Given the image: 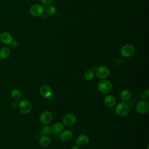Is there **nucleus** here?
<instances>
[{
    "label": "nucleus",
    "instance_id": "obj_1",
    "mask_svg": "<svg viewBox=\"0 0 149 149\" xmlns=\"http://www.w3.org/2000/svg\"><path fill=\"white\" fill-rule=\"evenodd\" d=\"M130 112V107L126 102H121L118 104L115 108V113L119 116L123 117L127 115Z\"/></svg>",
    "mask_w": 149,
    "mask_h": 149
},
{
    "label": "nucleus",
    "instance_id": "obj_2",
    "mask_svg": "<svg viewBox=\"0 0 149 149\" xmlns=\"http://www.w3.org/2000/svg\"><path fill=\"white\" fill-rule=\"evenodd\" d=\"M97 88L99 92L102 94H108L112 89V84L111 82L106 79H101L98 83Z\"/></svg>",
    "mask_w": 149,
    "mask_h": 149
},
{
    "label": "nucleus",
    "instance_id": "obj_3",
    "mask_svg": "<svg viewBox=\"0 0 149 149\" xmlns=\"http://www.w3.org/2000/svg\"><path fill=\"white\" fill-rule=\"evenodd\" d=\"M121 55L125 58H129L135 53V47L133 45L127 44L122 47L120 50Z\"/></svg>",
    "mask_w": 149,
    "mask_h": 149
},
{
    "label": "nucleus",
    "instance_id": "obj_4",
    "mask_svg": "<svg viewBox=\"0 0 149 149\" xmlns=\"http://www.w3.org/2000/svg\"><path fill=\"white\" fill-rule=\"evenodd\" d=\"M95 75L101 79H107L110 75V70L107 66H100L95 69Z\"/></svg>",
    "mask_w": 149,
    "mask_h": 149
},
{
    "label": "nucleus",
    "instance_id": "obj_5",
    "mask_svg": "<svg viewBox=\"0 0 149 149\" xmlns=\"http://www.w3.org/2000/svg\"><path fill=\"white\" fill-rule=\"evenodd\" d=\"M136 110L140 114L146 113L149 110V101L146 99H142L136 105Z\"/></svg>",
    "mask_w": 149,
    "mask_h": 149
},
{
    "label": "nucleus",
    "instance_id": "obj_6",
    "mask_svg": "<svg viewBox=\"0 0 149 149\" xmlns=\"http://www.w3.org/2000/svg\"><path fill=\"white\" fill-rule=\"evenodd\" d=\"M44 12L45 9L44 6L39 3L34 4L30 8V13L31 15L34 17L41 16Z\"/></svg>",
    "mask_w": 149,
    "mask_h": 149
},
{
    "label": "nucleus",
    "instance_id": "obj_7",
    "mask_svg": "<svg viewBox=\"0 0 149 149\" xmlns=\"http://www.w3.org/2000/svg\"><path fill=\"white\" fill-rule=\"evenodd\" d=\"M19 111L23 114H27L30 113L32 109L31 103L27 100H22L19 102Z\"/></svg>",
    "mask_w": 149,
    "mask_h": 149
},
{
    "label": "nucleus",
    "instance_id": "obj_8",
    "mask_svg": "<svg viewBox=\"0 0 149 149\" xmlns=\"http://www.w3.org/2000/svg\"><path fill=\"white\" fill-rule=\"evenodd\" d=\"M41 95L45 98H51L53 95L52 89L48 85H42L40 88Z\"/></svg>",
    "mask_w": 149,
    "mask_h": 149
},
{
    "label": "nucleus",
    "instance_id": "obj_9",
    "mask_svg": "<svg viewBox=\"0 0 149 149\" xmlns=\"http://www.w3.org/2000/svg\"><path fill=\"white\" fill-rule=\"evenodd\" d=\"M52 113L49 111H44L40 116V120L43 125L49 123L52 119Z\"/></svg>",
    "mask_w": 149,
    "mask_h": 149
},
{
    "label": "nucleus",
    "instance_id": "obj_10",
    "mask_svg": "<svg viewBox=\"0 0 149 149\" xmlns=\"http://www.w3.org/2000/svg\"><path fill=\"white\" fill-rule=\"evenodd\" d=\"M76 117L73 113H67L66 114L62 119L63 123L68 126H70L75 124L76 122Z\"/></svg>",
    "mask_w": 149,
    "mask_h": 149
},
{
    "label": "nucleus",
    "instance_id": "obj_11",
    "mask_svg": "<svg viewBox=\"0 0 149 149\" xmlns=\"http://www.w3.org/2000/svg\"><path fill=\"white\" fill-rule=\"evenodd\" d=\"M13 40L12 34L8 31L2 32L0 35V40L4 44L10 45Z\"/></svg>",
    "mask_w": 149,
    "mask_h": 149
},
{
    "label": "nucleus",
    "instance_id": "obj_12",
    "mask_svg": "<svg viewBox=\"0 0 149 149\" xmlns=\"http://www.w3.org/2000/svg\"><path fill=\"white\" fill-rule=\"evenodd\" d=\"M73 137V133L70 130H64L59 133L60 139L64 142L69 141Z\"/></svg>",
    "mask_w": 149,
    "mask_h": 149
},
{
    "label": "nucleus",
    "instance_id": "obj_13",
    "mask_svg": "<svg viewBox=\"0 0 149 149\" xmlns=\"http://www.w3.org/2000/svg\"><path fill=\"white\" fill-rule=\"evenodd\" d=\"M89 137L87 134H82L77 137L76 139V144L80 147L86 146L89 142Z\"/></svg>",
    "mask_w": 149,
    "mask_h": 149
},
{
    "label": "nucleus",
    "instance_id": "obj_14",
    "mask_svg": "<svg viewBox=\"0 0 149 149\" xmlns=\"http://www.w3.org/2000/svg\"><path fill=\"white\" fill-rule=\"evenodd\" d=\"M104 104L108 108H112L115 106L116 104V100L112 95H108L105 96L104 100Z\"/></svg>",
    "mask_w": 149,
    "mask_h": 149
},
{
    "label": "nucleus",
    "instance_id": "obj_15",
    "mask_svg": "<svg viewBox=\"0 0 149 149\" xmlns=\"http://www.w3.org/2000/svg\"><path fill=\"white\" fill-rule=\"evenodd\" d=\"M64 129V124L61 122H56L51 126V131L54 134H59Z\"/></svg>",
    "mask_w": 149,
    "mask_h": 149
},
{
    "label": "nucleus",
    "instance_id": "obj_16",
    "mask_svg": "<svg viewBox=\"0 0 149 149\" xmlns=\"http://www.w3.org/2000/svg\"><path fill=\"white\" fill-rule=\"evenodd\" d=\"M39 143L42 147H47L51 144V140L47 135H42L40 137Z\"/></svg>",
    "mask_w": 149,
    "mask_h": 149
},
{
    "label": "nucleus",
    "instance_id": "obj_17",
    "mask_svg": "<svg viewBox=\"0 0 149 149\" xmlns=\"http://www.w3.org/2000/svg\"><path fill=\"white\" fill-rule=\"evenodd\" d=\"M10 96L14 101L19 102L22 99V93L19 89L15 88L12 90Z\"/></svg>",
    "mask_w": 149,
    "mask_h": 149
},
{
    "label": "nucleus",
    "instance_id": "obj_18",
    "mask_svg": "<svg viewBox=\"0 0 149 149\" xmlns=\"http://www.w3.org/2000/svg\"><path fill=\"white\" fill-rule=\"evenodd\" d=\"M131 92L128 89H124L120 93V99L123 102H126L129 101L131 98Z\"/></svg>",
    "mask_w": 149,
    "mask_h": 149
},
{
    "label": "nucleus",
    "instance_id": "obj_19",
    "mask_svg": "<svg viewBox=\"0 0 149 149\" xmlns=\"http://www.w3.org/2000/svg\"><path fill=\"white\" fill-rule=\"evenodd\" d=\"M95 76V70L93 69H88L86 70L84 73V77L87 80H91Z\"/></svg>",
    "mask_w": 149,
    "mask_h": 149
},
{
    "label": "nucleus",
    "instance_id": "obj_20",
    "mask_svg": "<svg viewBox=\"0 0 149 149\" xmlns=\"http://www.w3.org/2000/svg\"><path fill=\"white\" fill-rule=\"evenodd\" d=\"M45 12L47 15L48 16H53L56 12V8L53 5H47L46 8L45 9Z\"/></svg>",
    "mask_w": 149,
    "mask_h": 149
},
{
    "label": "nucleus",
    "instance_id": "obj_21",
    "mask_svg": "<svg viewBox=\"0 0 149 149\" xmlns=\"http://www.w3.org/2000/svg\"><path fill=\"white\" fill-rule=\"evenodd\" d=\"M10 55V50L7 47H3L0 49V58L5 59L8 58Z\"/></svg>",
    "mask_w": 149,
    "mask_h": 149
},
{
    "label": "nucleus",
    "instance_id": "obj_22",
    "mask_svg": "<svg viewBox=\"0 0 149 149\" xmlns=\"http://www.w3.org/2000/svg\"><path fill=\"white\" fill-rule=\"evenodd\" d=\"M51 126L48 125V124L47 125H44L41 129V133L43 135H48L51 133Z\"/></svg>",
    "mask_w": 149,
    "mask_h": 149
},
{
    "label": "nucleus",
    "instance_id": "obj_23",
    "mask_svg": "<svg viewBox=\"0 0 149 149\" xmlns=\"http://www.w3.org/2000/svg\"><path fill=\"white\" fill-rule=\"evenodd\" d=\"M54 0H41V2L44 5H51L54 2Z\"/></svg>",
    "mask_w": 149,
    "mask_h": 149
},
{
    "label": "nucleus",
    "instance_id": "obj_24",
    "mask_svg": "<svg viewBox=\"0 0 149 149\" xmlns=\"http://www.w3.org/2000/svg\"><path fill=\"white\" fill-rule=\"evenodd\" d=\"M10 45L12 46V47H13V48H16V47H18L19 43H18V41H16V40H13V41H12Z\"/></svg>",
    "mask_w": 149,
    "mask_h": 149
},
{
    "label": "nucleus",
    "instance_id": "obj_25",
    "mask_svg": "<svg viewBox=\"0 0 149 149\" xmlns=\"http://www.w3.org/2000/svg\"><path fill=\"white\" fill-rule=\"evenodd\" d=\"M12 107L14 109H16L19 107V102L17 101H14L12 104Z\"/></svg>",
    "mask_w": 149,
    "mask_h": 149
},
{
    "label": "nucleus",
    "instance_id": "obj_26",
    "mask_svg": "<svg viewBox=\"0 0 149 149\" xmlns=\"http://www.w3.org/2000/svg\"><path fill=\"white\" fill-rule=\"evenodd\" d=\"M71 149H80V147L77 144L74 145L73 146H72Z\"/></svg>",
    "mask_w": 149,
    "mask_h": 149
},
{
    "label": "nucleus",
    "instance_id": "obj_27",
    "mask_svg": "<svg viewBox=\"0 0 149 149\" xmlns=\"http://www.w3.org/2000/svg\"><path fill=\"white\" fill-rule=\"evenodd\" d=\"M0 59H1V58H0Z\"/></svg>",
    "mask_w": 149,
    "mask_h": 149
}]
</instances>
